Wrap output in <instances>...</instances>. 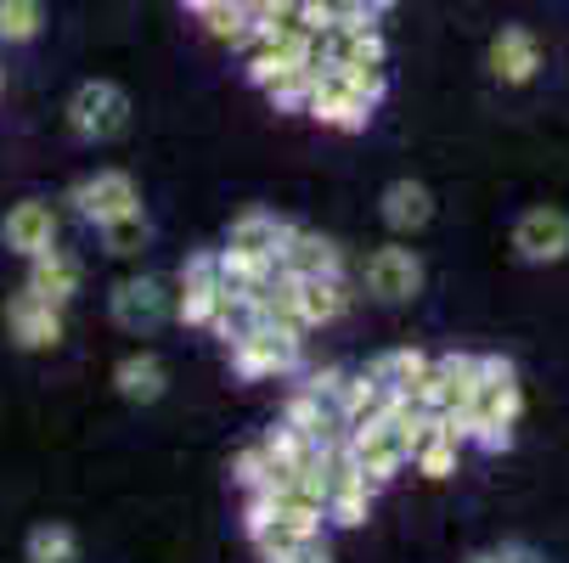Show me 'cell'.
<instances>
[{
  "instance_id": "6da1fadb",
  "label": "cell",
  "mask_w": 569,
  "mask_h": 563,
  "mask_svg": "<svg viewBox=\"0 0 569 563\" xmlns=\"http://www.w3.org/2000/svg\"><path fill=\"white\" fill-rule=\"evenodd\" d=\"M519 406H525V394H519V372H513V361L485 355L479 383H473V400L457 412L468 445H479V451H508V445H513Z\"/></svg>"
},
{
  "instance_id": "7a4b0ae2",
  "label": "cell",
  "mask_w": 569,
  "mask_h": 563,
  "mask_svg": "<svg viewBox=\"0 0 569 563\" xmlns=\"http://www.w3.org/2000/svg\"><path fill=\"white\" fill-rule=\"evenodd\" d=\"M299 344H305V333H288L277 321H254L237 344H226V355H231L237 378H288V372H299Z\"/></svg>"
},
{
  "instance_id": "3957f363",
  "label": "cell",
  "mask_w": 569,
  "mask_h": 563,
  "mask_svg": "<svg viewBox=\"0 0 569 563\" xmlns=\"http://www.w3.org/2000/svg\"><path fill=\"white\" fill-rule=\"evenodd\" d=\"M68 130L79 141H113L130 130V97L113 86V79H86L68 97Z\"/></svg>"
},
{
  "instance_id": "277c9868",
  "label": "cell",
  "mask_w": 569,
  "mask_h": 563,
  "mask_svg": "<svg viewBox=\"0 0 569 563\" xmlns=\"http://www.w3.org/2000/svg\"><path fill=\"white\" fill-rule=\"evenodd\" d=\"M108 310H113V321L124 333L141 339V333H158L176 315V293H170V282H158V277H124L108 293Z\"/></svg>"
},
{
  "instance_id": "5b68a950",
  "label": "cell",
  "mask_w": 569,
  "mask_h": 563,
  "mask_svg": "<svg viewBox=\"0 0 569 563\" xmlns=\"http://www.w3.org/2000/svg\"><path fill=\"white\" fill-rule=\"evenodd\" d=\"M479 366H485V355H435V366H429V378L418 383V412H435V418H446V412H462L468 400H473V383H479Z\"/></svg>"
},
{
  "instance_id": "8992f818",
  "label": "cell",
  "mask_w": 569,
  "mask_h": 563,
  "mask_svg": "<svg viewBox=\"0 0 569 563\" xmlns=\"http://www.w3.org/2000/svg\"><path fill=\"white\" fill-rule=\"evenodd\" d=\"M372 97L356 86V79L345 73V68H328L316 79V91H310V119L316 124H328V130H367V119H372Z\"/></svg>"
},
{
  "instance_id": "52a82bcc",
  "label": "cell",
  "mask_w": 569,
  "mask_h": 563,
  "mask_svg": "<svg viewBox=\"0 0 569 563\" xmlns=\"http://www.w3.org/2000/svg\"><path fill=\"white\" fill-rule=\"evenodd\" d=\"M367 293L383 299V304H406V299H418L423 293V260L406 249V243H383L367 254Z\"/></svg>"
},
{
  "instance_id": "ba28073f",
  "label": "cell",
  "mask_w": 569,
  "mask_h": 563,
  "mask_svg": "<svg viewBox=\"0 0 569 563\" xmlns=\"http://www.w3.org/2000/svg\"><path fill=\"white\" fill-rule=\"evenodd\" d=\"M220 249L214 254H187L181 277H176V315L187 328H209L214 321V304H220Z\"/></svg>"
},
{
  "instance_id": "9c48e42d",
  "label": "cell",
  "mask_w": 569,
  "mask_h": 563,
  "mask_svg": "<svg viewBox=\"0 0 569 563\" xmlns=\"http://www.w3.org/2000/svg\"><path fill=\"white\" fill-rule=\"evenodd\" d=\"M7 333L18 350H57L62 344V310L51 299H40L34 288L7 299Z\"/></svg>"
},
{
  "instance_id": "30bf717a",
  "label": "cell",
  "mask_w": 569,
  "mask_h": 563,
  "mask_svg": "<svg viewBox=\"0 0 569 563\" xmlns=\"http://www.w3.org/2000/svg\"><path fill=\"white\" fill-rule=\"evenodd\" d=\"M513 254L525 265H558L569 260V214L563 209H530L519 225H513Z\"/></svg>"
},
{
  "instance_id": "8fae6325",
  "label": "cell",
  "mask_w": 569,
  "mask_h": 563,
  "mask_svg": "<svg viewBox=\"0 0 569 563\" xmlns=\"http://www.w3.org/2000/svg\"><path fill=\"white\" fill-rule=\"evenodd\" d=\"M321 51H328L333 68H383V34H378V18L345 12L328 34H321Z\"/></svg>"
},
{
  "instance_id": "7c38bea8",
  "label": "cell",
  "mask_w": 569,
  "mask_h": 563,
  "mask_svg": "<svg viewBox=\"0 0 569 563\" xmlns=\"http://www.w3.org/2000/svg\"><path fill=\"white\" fill-rule=\"evenodd\" d=\"M68 203L86 214L91 225H108L113 214L141 209V192H136V181H130L124 170H102V175H91V181H79V187L68 192Z\"/></svg>"
},
{
  "instance_id": "4fadbf2b",
  "label": "cell",
  "mask_w": 569,
  "mask_h": 563,
  "mask_svg": "<svg viewBox=\"0 0 569 563\" xmlns=\"http://www.w3.org/2000/svg\"><path fill=\"white\" fill-rule=\"evenodd\" d=\"M0 237H7V249H12V254L34 260V254L57 249V209L40 203V198H23V203L7 209V225H0Z\"/></svg>"
},
{
  "instance_id": "5bb4252c",
  "label": "cell",
  "mask_w": 569,
  "mask_h": 563,
  "mask_svg": "<svg viewBox=\"0 0 569 563\" xmlns=\"http://www.w3.org/2000/svg\"><path fill=\"white\" fill-rule=\"evenodd\" d=\"M277 265H282V277H345L339 243H328L321 231H305V225L288 231V243H282Z\"/></svg>"
},
{
  "instance_id": "9a60e30c",
  "label": "cell",
  "mask_w": 569,
  "mask_h": 563,
  "mask_svg": "<svg viewBox=\"0 0 569 563\" xmlns=\"http://www.w3.org/2000/svg\"><path fill=\"white\" fill-rule=\"evenodd\" d=\"M395 389L372 372V366H361V372H350L345 378V394H339V406H345V423H350V434L356 429H372V423H383L389 412H395Z\"/></svg>"
},
{
  "instance_id": "2e32d148",
  "label": "cell",
  "mask_w": 569,
  "mask_h": 563,
  "mask_svg": "<svg viewBox=\"0 0 569 563\" xmlns=\"http://www.w3.org/2000/svg\"><path fill=\"white\" fill-rule=\"evenodd\" d=\"M491 73L502 79V86H530V79L541 73V40L519 23H508L497 40H491Z\"/></svg>"
},
{
  "instance_id": "e0dca14e",
  "label": "cell",
  "mask_w": 569,
  "mask_h": 563,
  "mask_svg": "<svg viewBox=\"0 0 569 563\" xmlns=\"http://www.w3.org/2000/svg\"><path fill=\"white\" fill-rule=\"evenodd\" d=\"M378 214H383V225L395 237H412V231H423L435 220V198H429L423 181H389L383 198H378Z\"/></svg>"
},
{
  "instance_id": "ac0fdd59",
  "label": "cell",
  "mask_w": 569,
  "mask_h": 563,
  "mask_svg": "<svg viewBox=\"0 0 569 563\" xmlns=\"http://www.w3.org/2000/svg\"><path fill=\"white\" fill-rule=\"evenodd\" d=\"M288 220L266 214V209H249V214H237L231 231H226V249H242V254H254V260H277L282 243H288Z\"/></svg>"
},
{
  "instance_id": "d6986e66",
  "label": "cell",
  "mask_w": 569,
  "mask_h": 563,
  "mask_svg": "<svg viewBox=\"0 0 569 563\" xmlns=\"http://www.w3.org/2000/svg\"><path fill=\"white\" fill-rule=\"evenodd\" d=\"M113 389L130 400V406H152V400H164V389H170V372H164V361L158 355H124L119 366H113Z\"/></svg>"
},
{
  "instance_id": "ffe728a7",
  "label": "cell",
  "mask_w": 569,
  "mask_h": 563,
  "mask_svg": "<svg viewBox=\"0 0 569 563\" xmlns=\"http://www.w3.org/2000/svg\"><path fill=\"white\" fill-rule=\"evenodd\" d=\"M23 288H34L40 299H51L57 310L79 293V260L73 254H62V249H46V254H34L29 260V282Z\"/></svg>"
},
{
  "instance_id": "44dd1931",
  "label": "cell",
  "mask_w": 569,
  "mask_h": 563,
  "mask_svg": "<svg viewBox=\"0 0 569 563\" xmlns=\"http://www.w3.org/2000/svg\"><path fill=\"white\" fill-rule=\"evenodd\" d=\"M299 282V310H305V328H328V321L345 315L350 293L345 277H293Z\"/></svg>"
},
{
  "instance_id": "7402d4cb",
  "label": "cell",
  "mask_w": 569,
  "mask_h": 563,
  "mask_svg": "<svg viewBox=\"0 0 569 563\" xmlns=\"http://www.w3.org/2000/svg\"><path fill=\"white\" fill-rule=\"evenodd\" d=\"M395 394H406V400H412L418 394V383L429 378V366H435V355H423V350H412V344H406V350H383L378 361H367Z\"/></svg>"
},
{
  "instance_id": "603a6c76",
  "label": "cell",
  "mask_w": 569,
  "mask_h": 563,
  "mask_svg": "<svg viewBox=\"0 0 569 563\" xmlns=\"http://www.w3.org/2000/svg\"><path fill=\"white\" fill-rule=\"evenodd\" d=\"M249 541H254V552H260L266 563H288L305 541H321V535H310L305 524H293V519H277V513H271L266 524H254V530H249Z\"/></svg>"
},
{
  "instance_id": "cb8c5ba5",
  "label": "cell",
  "mask_w": 569,
  "mask_h": 563,
  "mask_svg": "<svg viewBox=\"0 0 569 563\" xmlns=\"http://www.w3.org/2000/svg\"><path fill=\"white\" fill-rule=\"evenodd\" d=\"M203 29H209L220 46H231V51H249V40H254V12L242 7V0H220V7L203 12Z\"/></svg>"
},
{
  "instance_id": "d4e9b609",
  "label": "cell",
  "mask_w": 569,
  "mask_h": 563,
  "mask_svg": "<svg viewBox=\"0 0 569 563\" xmlns=\"http://www.w3.org/2000/svg\"><path fill=\"white\" fill-rule=\"evenodd\" d=\"M97 231H102V249L119 254V260H124V254H141V249H147V237H152V225H147L141 209H124V214H113V220L97 225Z\"/></svg>"
},
{
  "instance_id": "484cf974",
  "label": "cell",
  "mask_w": 569,
  "mask_h": 563,
  "mask_svg": "<svg viewBox=\"0 0 569 563\" xmlns=\"http://www.w3.org/2000/svg\"><path fill=\"white\" fill-rule=\"evenodd\" d=\"M46 29V7L40 0H0V40L7 46H29Z\"/></svg>"
},
{
  "instance_id": "4316f807",
  "label": "cell",
  "mask_w": 569,
  "mask_h": 563,
  "mask_svg": "<svg viewBox=\"0 0 569 563\" xmlns=\"http://www.w3.org/2000/svg\"><path fill=\"white\" fill-rule=\"evenodd\" d=\"M73 557H79V535L68 524L29 530V563H73Z\"/></svg>"
},
{
  "instance_id": "83f0119b",
  "label": "cell",
  "mask_w": 569,
  "mask_h": 563,
  "mask_svg": "<svg viewBox=\"0 0 569 563\" xmlns=\"http://www.w3.org/2000/svg\"><path fill=\"white\" fill-rule=\"evenodd\" d=\"M231 479H237L242 491H266V485H271V456H266V445L237 451V456H231Z\"/></svg>"
},
{
  "instance_id": "f1b7e54d",
  "label": "cell",
  "mask_w": 569,
  "mask_h": 563,
  "mask_svg": "<svg viewBox=\"0 0 569 563\" xmlns=\"http://www.w3.org/2000/svg\"><path fill=\"white\" fill-rule=\"evenodd\" d=\"M339 18H345L339 0H299V29H310V34H328Z\"/></svg>"
},
{
  "instance_id": "f546056e",
  "label": "cell",
  "mask_w": 569,
  "mask_h": 563,
  "mask_svg": "<svg viewBox=\"0 0 569 563\" xmlns=\"http://www.w3.org/2000/svg\"><path fill=\"white\" fill-rule=\"evenodd\" d=\"M288 563H333V552H328V541H305Z\"/></svg>"
},
{
  "instance_id": "4dcf8cb0",
  "label": "cell",
  "mask_w": 569,
  "mask_h": 563,
  "mask_svg": "<svg viewBox=\"0 0 569 563\" xmlns=\"http://www.w3.org/2000/svg\"><path fill=\"white\" fill-rule=\"evenodd\" d=\"M339 7H345V12H361V18H383L395 0H339Z\"/></svg>"
},
{
  "instance_id": "1f68e13d",
  "label": "cell",
  "mask_w": 569,
  "mask_h": 563,
  "mask_svg": "<svg viewBox=\"0 0 569 563\" xmlns=\"http://www.w3.org/2000/svg\"><path fill=\"white\" fill-rule=\"evenodd\" d=\"M473 563H536V557L513 546V552H491V557H473Z\"/></svg>"
},
{
  "instance_id": "d6a6232c",
  "label": "cell",
  "mask_w": 569,
  "mask_h": 563,
  "mask_svg": "<svg viewBox=\"0 0 569 563\" xmlns=\"http://www.w3.org/2000/svg\"><path fill=\"white\" fill-rule=\"evenodd\" d=\"M181 7H187V12H192V18H203V12H209V7H220V0H181Z\"/></svg>"
}]
</instances>
